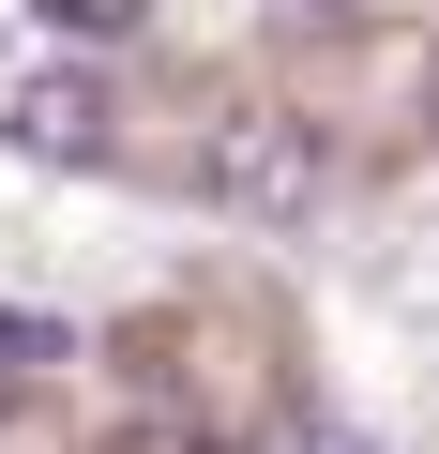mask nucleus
<instances>
[{"mask_svg":"<svg viewBox=\"0 0 439 454\" xmlns=\"http://www.w3.org/2000/svg\"><path fill=\"white\" fill-rule=\"evenodd\" d=\"M106 454H212L197 424H137V439H106Z\"/></svg>","mask_w":439,"mask_h":454,"instance_id":"obj_5","label":"nucleus"},{"mask_svg":"<svg viewBox=\"0 0 439 454\" xmlns=\"http://www.w3.org/2000/svg\"><path fill=\"white\" fill-rule=\"evenodd\" d=\"M288 16H364V0H288Z\"/></svg>","mask_w":439,"mask_h":454,"instance_id":"obj_7","label":"nucleus"},{"mask_svg":"<svg viewBox=\"0 0 439 454\" xmlns=\"http://www.w3.org/2000/svg\"><path fill=\"white\" fill-rule=\"evenodd\" d=\"M0 137H16L31 167H91V152H106V76H91V61H46V76H16Z\"/></svg>","mask_w":439,"mask_h":454,"instance_id":"obj_2","label":"nucleus"},{"mask_svg":"<svg viewBox=\"0 0 439 454\" xmlns=\"http://www.w3.org/2000/svg\"><path fill=\"white\" fill-rule=\"evenodd\" d=\"M288 454H379V439H349V424H303V439H288Z\"/></svg>","mask_w":439,"mask_h":454,"instance_id":"obj_6","label":"nucleus"},{"mask_svg":"<svg viewBox=\"0 0 439 454\" xmlns=\"http://www.w3.org/2000/svg\"><path fill=\"white\" fill-rule=\"evenodd\" d=\"M212 197H228L243 227H303L318 197H333V152H318V121L303 106H228V121H212Z\"/></svg>","mask_w":439,"mask_h":454,"instance_id":"obj_1","label":"nucleus"},{"mask_svg":"<svg viewBox=\"0 0 439 454\" xmlns=\"http://www.w3.org/2000/svg\"><path fill=\"white\" fill-rule=\"evenodd\" d=\"M0 409H16V379H0Z\"/></svg>","mask_w":439,"mask_h":454,"instance_id":"obj_8","label":"nucleus"},{"mask_svg":"<svg viewBox=\"0 0 439 454\" xmlns=\"http://www.w3.org/2000/svg\"><path fill=\"white\" fill-rule=\"evenodd\" d=\"M46 364H76V333L31 318V303H0V379H46Z\"/></svg>","mask_w":439,"mask_h":454,"instance_id":"obj_3","label":"nucleus"},{"mask_svg":"<svg viewBox=\"0 0 439 454\" xmlns=\"http://www.w3.org/2000/svg\"><path fill=\"white\" fill-rule=\"evenodd\" d=\"M31 16H46L61 46H122V31H137V0H31Z\"/></svg>","mask_w":439,"mask_h":454,"instance_id":"obj_4","label":"nucleus"}]
</instances>
